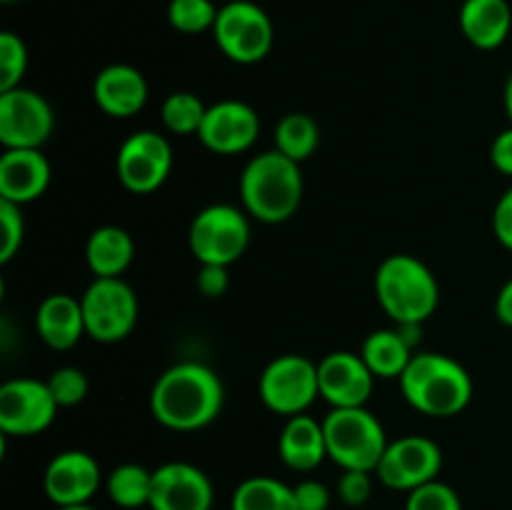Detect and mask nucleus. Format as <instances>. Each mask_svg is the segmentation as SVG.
I'll return each instance as SVG.
<instances>
[{
	"mask_svg": "<svg viewBox=\"0 0 512 510\" xmlns=\"http://www.w3.org/2000/svg\"><path fill=\"white\" fill-rule=\"evenodd\" d=\"M225 403L220 375L203 363H178L150 390V413L163 428L195 433L213 423Z\"/></svg>",
	"mask_w": 512,
	"mask_h": 510,
	"instance_id": "1",
	"label": "nucleus"
},
{
	"mask_svg": "<svg viewBox=\"0 0 512 510\" xmlns=\"http://www.w3.org/2000/svg\"><path fill=\"white\" fill-rule=\"evenodd\" d=\"M303 170L280 150H265L240 173L243 210L260 223L278 225L293 218L303 203Z\"/></svg>",
	"mask_w": 512,
	"mask_h": 510,
	"instance_id": "2",
	"label": "nucleus"
},
{
	"mask_svg": "<svg viewBox=\"0 0 512 510\" xmlns=\"http://www.w3.org/2000/svg\"><path fill=\"white\" fill-rule=\"evenodd\" d=\"M398 383L410 408L428 418H453L473 400L470 373L443 353H415Z\"/></svg>",
	"mask_w": 512,
	"mask_h": 510,
	"instance_id": "3",
	"label": "nucleus"
},
{
	"mask_svg": "<svg viewBox=\"0 0 512 510\" xmlns=\"http://www.w3.org/2000/svg\"><path fill=\"white\" fill-rule=\"evenodd\" d=\"M375 298L395 325H423L438 310L440 285L423 260L408 253H395L375 270Z\"/></svg>",
	"mask_w": 512,
	"mask_h": 510,
	"instance_id": "4",
	"label": "nucleus"
},
{
	"mask_svg": "<svg viewBox=\"0 0 512 510\" xmlns=\"http://www.w3.org/2000/svg\"><path fill=\"white\" fill-rule=\"evenodd\" d=\"M323 430L328 458L340 465V470L375 473L390 443L383 423L365 405L363 408H333L323 418Z\"/></svg>",
	"mask_w": 512,
	"mask_h": 510,
	"instance_id": "5",
	"label": "nucleus"
},
{
	"mask_svg": "<svg viewBox=\"0 0 512 510\" xmlns=\"http://www.w3.org/2000/svg\"><path fill=\"white\" fill-rule=\"evenodd\" d=\"M250 243L248 213L235 205L215 203L200 210L188 230V245L200 265H230L240 260Z\"/></svg>",
	"mask_w": 512,
	"mask_h": 510,
	"instance_id": "6",
	"label": "nucleus"
},
{
	"mask_svg": "<svg viewBox=\"0 0 512 510\" xmlns=\"http://www.w3.org/2000/svg\"><path fill=\"white\" fill-rule=\"evenodd\" d=\"M213 38L220 53L238 65H255L273 48V20L253 0H230L220 5Z\"/></svg>",
	"mask_w": 512,
	"mask_h": 510,
	"instance_id": "7",
	"label": "nucleus"
},
{
	"mask_svg": "<svg viewBox=\"0 0 512 510\" xmlns=\"http://www.w3.org/2000/svg\"><path fill=\"white\" fill-rule=\"evenodd\" d=\"M85 335L95 343H120L138 323V295L123 278H95L80 295Z\"/></svg>",
	"mask_w": 512,
	"mask_h": 510,
	"instance_id": "8",
	"label": "nucleus"
},
{
	"mask_svg": "<svg viewBox=\"0 0 512 510\" xmlns=\"http://www.w3.org/2000/svg\"><path fill=\"white\" fill-rule=\"evenodd\" d=\"M258 393L270 413L285 418L305 413L320 398L318 363L298 353L278 355L265 365Z\"/></svg>",
	"mask_w": 512,
	"mask_h": 510,
	"instance_id": "9",
	"label": "nucleus"
},
{
	"mask_svg": "<svg viewBox=\"0 0 512 510\" xmlns=\"http://www.w3.org/2000/svg\"><path fill=\"white\" fill-rule=\"evenodd\" d=\"M173 170V148L158 130H138L118 148L115 173L128 193L150 195L168 180Z\"/></svg>",
	"mask_w": 512,
	"mask_h": 510,
	"instance_id": "10",
	"label": "nucleus"
},
{
	"mask_svg": "<svg viewBox=\"0 0 512 510\" xmlns=\"http://www.w3.org/2000/svg\"><path fill=\"white\" fill-rule=\"evenodd\" d=\"M443 470V450L425 435H405L385 448L375 475L390 490L413 493L415 488L438 480Z\"/></svg>",
	"mask_w": 512,
	"mask_h": 510,
	"instance_id": "11",
	"label": "nucleus"
},
{
	"mask_svg": "<svg viewBox=\"0 0 512 510\" xmlns=\"http://www.w3.org/2000/svg\"><path fill=\"white\" fill-rule=\"evenodd\" d=\"M55 115L45 95L30 88L0 93V143L3 148H43L53 135Z\"/></svg>",
	"mask_w": 512,
	"mask_h": 510,
	"instance_id": "12",
	"label": "nucleus"
},
{
	"mask_svg": "<svg viewBox=\"0 0 512 510\" xmlns=\"http://www.w3.org/2000/svg\"><path fill=\"white\" fill-rule=\"evenodd\" d=\"M60 405L48 383L38 378H13L0 385V430L30 438L53 425Z\"/></svg>",
	"mask_w": 512,
	"mask_h": 510,
	"instance_id": "13",
	"label": "nucleus"
},
{
	"mask_svg": "<svg viewBox=\"0 0 512 510\" xmlns=\"http://www.w3.org/2000/svg\"><path fill=\"white\" fill-rule=\"evenodd\" d=\"M258 135L260 115L253 105L243 100H220L208 105L198 138L210 153L240 155L253 148Z\"/></svg>",
	"mask_w": 512,
	"mask_h": 510,
	"instance_id": "14",
	"label": "nucleus"
},
{
	"mask_svg": "<svg viewBox=\"0 0 512 510\" xmlns=\"http://www.w3.org/2000/svg\"><path fill=\"white\" fill-rule=\"evenodd\" d=\"M103 485V470L98 460L85 450H63L48 463L43 475V490L58 508L85 505Z\"/></svg>",
	"mask_w": 512,
	"mask_h": 510,
	"instance_id": "15",
	"label": "nucleus"
},
{
	"mask_svg": "<svg viewBox=\"0 0 512 510\" xmlns=\"http://www.w3.org/2000/svg\"><path fill=\"white\" fill-rule=\"evenodd\" d=\"M375 380L363 355L350 350H335L318 363L320 398L330 408H363L373 395Z\"/></svg>",
	"mask_w": 512,
	"mask_h": 510,
	"instance_id": "16",
	"label": "nucleus"
},
{
	"mask_svg": "<svg viewBox=\"0 0 512 510\" xmlns=\"http://www.w3.org/2000/svg\"><path fill=\"white\" fill-rule=\"evenodd\" d=\"M213 500V483L198 465L165 463L153 470V510H210Z\"/></svg>",
	"mask_w": 512,
	"mask_h": 510,
	"instance_id": "17",
	"label": "nucleus"
},
{
	"mask_svg": "<svg viewBox=\"0 0 512 510\" xmlns=\"http://www.w3.org/2000/svg\"><path fill=\"white\" fill-rule=\"evenodd\" d=\"M50 163L38 148H8L0 155V200L28 205L50 185Z\"/></svg>",
	"mask_w": 512,
	"mask_h": 510,
	"instance_id": "18",
	"label": "nucleus"
},
{
	"mask_svg": "<svg viewBox=\"0 0 512 510\" xmlns=\"http://www.w3.org/2000/svg\"><path fill=\"white\" fill-rule=\"evenodd\" d=\"M148 80L138 68L125 63L108 65L93 80V100L110 118H133L148 103Z\"/></svg>",
	"mask_w": 512,
	"mask_h": 510,
	"instance_id": "19",
	"label": "nucleus"
},
{
	"mask_svg": "<svg viewBox=\"0 0 512 510\" xmlns=\"http://www.w3.org/2000/svg\"><path fill=\"white\" fill-rule=\"evenodd\" d=\"M35 330L53 350H70L85 335L83 303L70 293H53L35 310Z\"/></svg>",
	"mask_w": 512,
	"mask_h": 510,
	"instance_id": "20",
	"label": "nucleus"
},
{
	"mask_svg": "<svg viewBox=\"0 0 512 510\" xmlns=\"http://www.w3.org/2000/svg\"><path fill=\"white\" fill-rule=\"evenodd\" d=\"M280 460L290 470L298 473H313L325 458H328V445H325L323 420H315L313 415H293L285 420L283 433L278 440Z\"/></svg>",
	"mask_w": 512,
	"mask_h": 510,
	"instance_id": "21",
	"label": "nucleus"
},
{
	"mask_svg": "<svg viewBox=\"0 0 512 510\" xmlns=\"http://www.w3.org/2000/svg\"><path fill=\"white\" fill-rule=\"evenodd\" d=\"M465 40L478 50H495L508 40L512 10L508 0H465L458 15Z\"/></svg>",
	"mask_w": 512,
	"mask_h": 510,
	"instance_id": "22",
	"label": "nucleus"
},
{
	"mask_svg": "<svg viewBox=\"0 0 512 510\" xmlns=\"http://www.w3.org/2000/svg\"><path fill=\"white\" fill-rule=\"evenodd\" d=\"M135 255L130 233L120 225H100L90 233L85 245V260L95 278H123Z\"/></svg>",
	"mask_w": 512,
	"mask_h": 510,
	"instance_id": "23",
	"label": "nucleus"
},
{
	"mask_svg": "<svg viewBox=\"0 0 512 510\" xmlns=\"http://www.w3.org/2000/svg\"><path fill=\"white\" fill-rule=\"evenodd\" d=\"M415 353H418V350H413L405 343V338L398 333V328L373 330V333L363 340V348H360V355H363L370 373H373L375 378L383 380H400V375L405 373V368H408V363L413 360Z\"/></svg>",
	"mask_w": 512,
	"mask_h": 510,
	"instance_id": "24",
	"label": "nucleus"
},
{
	"mask_svg": "<svg viewBox=\"0 0 512 510\" xmlns=\"http://www.w3.org/2000/svg\"><path fill=\"white\" fill-rule=\"evenodd\" d=\"M230 510H298V503L293 485L270 475H253L233 490Z\"/></svg>",
	"mask_w": 512,
	"mask_h": 510,
	"instance_id": "25",
	"label": "nucleus"
},
{
	"mask_svg": "<svg viewBox=\"0 0 512 510\" xmlns=\"http://www.w3.org/2000/svg\"><path fill=\"white\" fill-rule=\"evenodd\" d=\"M105 490L108 498L113 500L118 508L138 510L148 505L150 508V493H153V470L143 468L138 463H123L118 468L110 470L105 478Z\"/></svg>",
	"mask_w": 512,
	"mask_h": 510,
	"instance_id": "26",
	"label": "nucleus"
},
{
	"mask_svg": "<svg viewBox=\"0 0 512 510\" xmlns=\"http://www.w3.org/2000/svg\"><path fill=\"white\" fill-rule=\"evenodd\" d=\"M320 145V125L308 113H288L275 125V150L295 163L313 158Z\"/></svg>",
	"mask_w": 512,
	"mask_h": 510,
	"instance_id": "27",
	"label": "nucleus"
},
{
	"mask_svg": "<svg viewBox=\"0 0 512 510\" xmlns=\"http://www.w3.org/2000/svg\"><path fill=\"white\" fill-rule=\"evenodd\" d=\"M205 113H208V105L190 90H175L163 100V108H160L165 130L173 135H198Z\"/></svg>",
	"mask_w": 512,
	"mask_h": 510,
	"instance_id": "28",
	"label": "nucleus"
},
{
	"mask_svg": "<svg viewBox=\"0 0 512 510\" xmlns=\"http://www.w3.org/2000/svg\"><path fill=\"white\" fill-rule=\"evenodd\" d=\"M218 10L213 0H170L168 20L178 33L198 35L215 28Z\"/></svg>",
	"mask_w": 512,
	"mask_h": 510,
	"instance_id": "29",
	"label": "nucleus"
},
{
	"mask_svg": "<svg viewBox=\"0 0 512 510\" xmlns=\"http://www.w3.org/2000/svg\"><path fill=\"white\" fill-rule=\"evenodd\" d=\"M28 70V48L23 38L10 30L0 33V93L20 88Z\"/></svg>",
	"mask_w": 512,
	"mask_h": 510,
	"instance_id": "30",
	"label": "nucleus"
},
{
	"mask_svg": "<svg viewBox=\"0 0 512 510\" xmlns=\"http://www.w3.org/2000/svg\"><path fill=\"white\" fill-rule=\"evenodd\" d=\"M45 383H48L50 393H53L55 403L60 408H73V405H80L88 398V375L80 368H73V365H63V368L53 370V375Z\"/></svg>",
	"mask_w": 512,
	"mask_h": 510,
	"instance_id": "31",
	"label": "nucleus"
},
{
	"mask_svg": "<svg viewBox=\"0 0 512 510\" xmlns=\"http://www.w3.org/2000/svg\"><path fill=\"white\" fill-rule=\"evenodd\" d=\"M405 510H463V500L455 493L453 485L438 478L408 493Z\"/></svg>",
	"mask_w": 512,
	"mask_h": 510,
	"instance_id": "32",
	"label": "nucleus"
},
{
	"mask_svg": "<svg viewBox=\"0 0 512 510\" xmlns=\"http://www.w3.org/2000/svg\"><path fill=\"white\" fill-rule=\"evenodd\" d=\"M0 263H8L15 258L25 238L23 208L0 200Z\"/></svg>",
	"mask_w": 512,
	"mask_h": 510,
	"instance_id": "33",
	"label": "nucleus"
},
{
	"mask_svg": "<svg viewBox=\"0 0 512 510\" xmlns=\"http://www.w3.org/2000/svg\"><path fill=\"white\" fill-rule=\"evenodd\" d=\"M373 473L368 470H343L338 480V495L345 505L350 508H360L370 500L373 495Z\"/></svg>",
	"mask_w": 512,
	"mask_h": 510,
	"instance_id": "34",
	"label": "nucleus"
},
{
	"mask_svg": "<svg viewBox=\"0 0 512 510\" xmlns=\"http://www.w3.org/2000/svg\"><path fill=\"white\" fill-rule=\"evenodd\" d=\"M195 288L200 295L215 300L223 298L230 288V273L225 265H200L198 278H195Z\"/></svg>",
	"mask_w": 512,
	"mask_h": 510,
	"instance_id": "35",
	"label": "nucleus"
},
{
	"mask_svg": "<svg viewBox=\"0 0 512 510\" xmlns=\"http://www.w3.org/2000/svg\"><path fill=\"white\" fill-rule=\"evenodd\" d=\"M295 503L298 510H328L330 508V490L328 485L320 483V480H300L298 485H293Z\"/></svg>",
	"mask_w": 512,
	"mask_h": 510,
	"instance_id": "36",
	"label": "nucleus"
},
{
	"mask_svg": "<svg viewBox=\"0 0 512 510\" xmlns=\"http://www.w3.org/2000/svg\"><path fill=\"white\" fill-rule=\"evenodd\" d=\"M493 233L503 248L512 250V185L500 195L493 210Z\"/></svg>",
	"mask_w": 512,
	"mask_h": 510,
	"instance_id": "37",
	"label": "nucleus"
},
{
	"mask_svg": "<svg viewBox=\"0 0 512 510\" xmlns=\"http://www.w3.org/2000/svg\"><path fill=\"white\" fill-rule=\"evenodd\" d=\"M490 163L498 173L512 178V125L495 135L493 145H490Z\"/></svg>",
	"mask_w": 512,
	"mask_h": 510,
	"instance_id": "38",
	"label": "nucleus"
},
{
	"mask_svg": "<svg viewBox=\"0 0 512 510\" xmlns=\"http://www.w3.org/2000/svg\"><path fill=\"white\" fill-rule=\"evenodd\" d=\"M495 315L500 323L512 328V278L500 288L498 298H495Z\"/></svg>",
	"mask_w": 512,
	"mask_h": 510,
	"instance_id": "39",
	"label": "nucleus"
},
{
	"mask_svg": "<svg viewBox=\"0 0 512 510\" xmlns=\"http://www.w3.org/2000/svg\"><path fill=\"white\" fill-rule=\"evenodd\" d=\"M503 105H505V113H508V120L512 125V73H510L508 83H505V90H503Z\"/></svg>",
	"mask_w": 512,
	"mask_h": 510,
	"instance_id": "40",
	"label": "nucleus"
},
{
	"mask_svg": "<svg viewBox=\"0 0 512 510\" xmlns=\"http://www.w3.org/2000/svg\"><path fill=\"white\" fill-rule=\"evenodd\" d=\"M58 510H95V508L90 503H85V505H70V508H58Z\"/></svg>",
	"mask_w": 512,
	"mask_h": 510,
	"instance_id": "41",
	"label": "nucleus"
},
{
	"mask_svg": "<svg viewBox=\"0 0 512 510\" xmlns=\"http://www.w3.org/2000/svg\"><path fill=\"white\" fill-rule=\"evenodd\" d=\"M3 3H13V0H3Z\"/></svg>",
	"mask_w": 512,
	"mask_h": 510,
	"instance_id": "42",
	"label": "nucleus"
}]
</instances>
